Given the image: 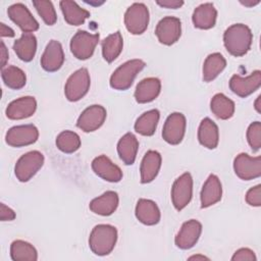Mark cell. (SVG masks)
Wrapping results in <instances>:
<instances>
[{
	"label": "cell",
	"instance_id": "6da1fadb",
	"mask_svg": "<svg viewBox=\"0 0 261 261\" xmlns=\"http://www.w3.org/2000/svg\"><path fill=\"white\" fill-rule=\"evenodd\" d=\"M253 34L244 23H234L228 27L223 34V44L229 54L236 57L244 56L251 48Z\"/></svg>",
	"mask_w": 261,
	"mask_h": 261
},
{
	"label": "cell",
	"instance_id": "7a4b0ae2",
	"mask_svg": "<svg viewBox=\"0 0 261 261\" xmlns=\"http://www.w3.org/2000/svg\"><path fill=\"white\" fill-rule=\"evenodd\" d=\"M117 241V229L110 224L96 225L89 237V247L98 256H106L112 252Z\"/></svg>",
	"mask_w": 261,
	"mask_h": 261
},
{
	"label": "cell",
	"instance_id": "3957f363",
	"mask_svg": "<svg viewBox=\"0 0 261 261\" xmlns=\"http://www.w3.org/2000/svg\"><path fill=\"white\" fill-rule=\"evenodd\" d=\"M141 59H132L117 67L110 76V87L118 91H125L132 85L137 74L145 67Z\"/></svg>",
	"mask_w": 261,
	"mask_h": 261
},
{
	"label": "cell",
	"instance_id": "277c9868",
	"mask_svg": "<svg viewBox=\"0 0 261 261\" xmlns=\"http://www.w3.org/2000/svg\"><path fill=\"white\" fill-rule=\"evenodd\" d=\"M44 155L40 151H30L23 154L15 163L14 173L16 178L25 182L29 181L43 166Z\"/></svg>",
	"mask_w": 261,
	"mask_h": 261
},
{
	"label": "cell",
	"instance_id": "5b68a950",
	"mask_svg": "<svg viewBox=\"0 0 261 261\" xmlns=\"http://www.w3.org/2000/svg\"><path fill=\"white\" fill-rule=\"evenodd\" d=\"M91 85L90 73L87 68L82 67L75 70L70 76L67 79L64 94L68 101L76 102L81 100L88 93Z\"/></svg>",
	"mask_w": 261,
	"mask_h": 261
},
{
	"label": "cell",
	"instance_id": "8992f818",
	"mask_svg": "<svg viewBox=\"0 0 261 261\" xmlns=\"http://www.w3.org/2000/svg\"><path fill=\"white\" fill-rule=\"evenodd\" d=\"M149 23V10L144 3H133L124 13V24L133 35L143 34Z\"/></svg>",
	"mask_w": 261,
	"mask_h": 261
},
{
	"label": "cell",
	"instance_id": "52a82bcc",
	"mask_svg": "<svg viewBox=\"0 0 261 261\" xmlns=\"http://www.w3.org/2000/svg\"><path fill=\"white\" fill-rule=\"evenodd\" d=\"M99 34H91L82 30L77 31L70 40L71 53L80 60L89 59L99 43Z\"/></svg>",
	"mask_w": 261,
	"mask_h": 261
},
{
	"label": "cell",
	"instance_id": "ba28073f",
	"mask_svg": "<svg viewBox=\"0 0 261 261\" xmlns=\"http://www.w3.org/2000/svg\"><path fill=\"white\" fill-rule=\"evenodd\" d=\"M193 196V178L191 173L185 172L179 175L171 188V201L174 208L182 210L191 202Z\"/></svg>",
	"mask_w": 261,
	"mask_h": 261
},
{
	"label": "cell",
	"instance_id": "9c48e42d",
	"mask_svg": "<svg viewBox=\"0 0 261 261\" xmlns=\"http://www.w3.org/2000/svg\"><path fill=\"white\" fill-rule=\"evenodd\" d=\"M187 127V120L182 113L173 112L166 118L163 128L162 138L170 145L179 144L185 136Z\"/></svg>",
	"mask_w": 261,
	"mask_h": 261
},
{
	"label": "cell",
	"instance_id": "30bf717a",
	"mask_svg": "<svg viewBox=\"0 0 261 261\" xmlns=\"http://www.w3.org/2000/svg\"><path fill=\"white\" fill-rule=\"evenodd\" d=\"M39 138V130L34 124L15 125L9 128L5 135L6 143L15 148L34 144Z\"/></svg>",
	"mask_w": 261,
	"mask_h": 261
},
{
	"label": "cell",
	"instance_id": "8fae6325",
	"mask_svg": "<svg viewBox=\"0 0 261 261\" xmlns=\"http://www.w3.org/2000/svg\"><path fill=\"white\" fill-rule=\"evenodd\" d=\"M236 174L243 180H251L261 175V157H251L246 153H240L233 160Z\"/></svg>",
	"mask_w": 261,
	"mask_h": 261
},
{
	"label": "cell",
	"instance_id": "7c38bea8",
	"mask_svg": "<svg viewBox=\"0 0 261 261\" xmlns=\"http://www.w3.org/2000/svg\"><path fill=\"white\" fill-rule=\"evenodd\" d=\"M155 35L158 41L166 46L177 42L181 35V22L174 16H165L159 20L155 29Z\"/></svg>",
	"mask_w": 261,
	"mask_h": 261
},
{
	"label": "cell",
	"instance_id": "4fadbf2b",
	"mask_svg": "<svg viewBox=\"0 0 261 261\" xmlns=\"http://www.w3.org/2000/svg\"><path fill=\"white\" fill-rule=\"evenodd\" d=\"M106 109L101 105H91L77 118L76 126L85 133L95 132L102 126L106 119Z\"/></svg>",
	"mask_w": 261,
	"mask_h": 261
},
{
	"label": "cell",
	"instance_id": "5bb4252c",
	"mask_svg": "<svg viewBox=\"0 0 261 261\" xmlns=\"http://www.w3.org/2000/svg\"><path fill=\"white\" fill-rule=\"evenodd\" d=\"M261 86V71L255 70L250 75L243 77L233 74L229 80V89L241 98H246L257 91Z\"/></svg>",
	"mask_w": 261,
	"mask_h": 261
},
{
	"label": "cell",
	"instance_id": "9a60e30c",
	"mask_svg": "<svg viewBox=\"0 0 261 261\" xmlns=\"http://www.w3.org/2000/svg\"><path fill=\"white\" fill-rule=\"evenodd\" d=\"M9 18L19 27L23 33H33L39 30V22L29 8L22 3H14L7 9Z\"/></svg>",
	"mask_w": 261,
	"mask_h": 261
},
{
	"label": "cell",
	"instance_id": "2e32d148",
	"mask_svg": "<svg viewBox=\"0 0 261 261\" xmlns=\"http://www.w3.org/2000/svg\"><path fill=\"white\" fill-rule=\"evenodd\" d=\"M202 232V224L196 219H190L182 223L180 229L175 237V245L181 250L193 248Z\"/></svg>",
	"mask_w": 261,
	"mask_h": 261
},
{
	"label": "cell",
	"instance_id": "e0dca14e",
	"mask_svg": "<svg viewBox=\"0 0 261 261\" xmlns=\"http://www.w3.org/2000/svg\"><path fill=\"white\" fill-rule=\"evenodd\" d=\"M64 62L63 48L57 40H51L41 57V66L48 72H54L61 68Z\"/></svg>",
	"mask_w": 261,
	"mask_h": 261
},
{
	"label": "cell",
	"instance_id": "ac0fdd59",
	"mask_svg": "<svg viewBox=\"0 0 261 261\" xmlns=\"http://www.w3.org/2000/svg\"><path fill=\"white\" fill-rule=\"evenodd\" d=\"M37 109V101L32 96H24L11 101L6 107V116L9 119L19 120L31 117Z\"/></svg>",
	"mask_w": 261,
	"mask_h": 261
},
{
	"label": "cell",
	"instance_id": "d6986e66",
	"mask_svg": "<svg viewBox=\"0 0 261 261\" xmlns=\"http://www.w3.org/2000/svg\"><path fill=\"white\" fill-rule=\"evenodd\" d=\"M93 171L101 178L109 182H118L122 178L121 169L106 155H100L92 161Z\"/></svg>",
	"mask_w": 261,
	"mask_h": 261
},
{
	"label": "cell",
	"instance_id": "ffe728a7",
	"mask_svg": "<svg viewBox=\"0 0 261 261\" xmlns=\"http://www.w3.org/2000/svg\"><path fill=\"white\" fill-rule=\"evenodd\" d=\"M118 203L119 198L117 193L114 191H107L101 196L93 199L89 204V208L95 214L109 216L117 209Z\"/></svg>",
	"mask_w": 261,
	"mask_h": 261
},
{
	"label": "cell",
	"instance_id": "44dd1931",
	"mask_svg": "<svg viewBox=\"0 0 261 261\" xmlns=\"http://www.w3.org/2000/svg\"><path fill=\"white\" fill-rule=\"evenodd\" d=\"M222 197V187L221 182L217 175L210 174L206 181L204 182L201 194V207L207 208L210 207L221 200Z\"/></svg>",
	"mask_w": 261,
	"mask_h": 261
},
{
	"label": "cell",
	"instance_id": "7402d4cb",
	"mask_svg": "<svg viewBox=\"0 0 261 261\" xmlns=\"http://www.w3.org/2000/svg\"><path fill=\"white\" fill-rule=\"evenodd\" d=\"M161 91V82L157 77H146L136 87L135 99L138 103L144 104L155 100Z\"/></svg>",
	"mask_w": 261,
	"mask_h": 261
},
{
	"label": "cell",
	"instance_id": "603a6c76",
	"mask_svg": "<svg viewBox=\"0 0 261 261\" xmlns=\"http://www.w3.org/2000/svg\"><path fill=\"white\" fill-rule=\"evenodd\" d=\"M161 167V155L159 152L154 150H149L143 157L140 173L141 182L149 184L157 176Z\"/></svg>",
	"mask_w": 261,
	"mask_h": 261
},
{
	"label": "cell",
	"instance_id": "cb8c5ba5",
	"mask_svg": "<svg viewBox=\"0 0 261 261\" xmlns=\"http://www.w3.org/2000/svg\"><path fill=\"white\" fill-rule=\"evenodd\" d=\"M135 213L137 219L145 225H155L161 217L157 204L148 199H140L137 202Z\"/></svg>",
	"mask_w": 261,
	"mask_h": 261
},
{
	"label": "cell",
	"instance_id": "d4e9b609",
	"mask_svg": "<svg viewBox=\"0 0 261 261\" xmlns=\"http://www.w3.org/2000/svg\"><path fill=\"white\" fill-rule=\"evenodd\" d=\"M217 18L216 8L212 3H203L195 8L192 20L197 29L201 30H209L215 25Z\"/></svg>",
	"mask_w": 261,
	"mask_h": 261
},
{
	"label": "cell",
	"instance_id": "484cf974",
	"mask_svg": "<svg viewBox=\"0 0 261 261\" xmlns=\"http://www.w3.org/2000/svg\"><path fill=\"white\" fill-rule=\"evenodd\" d=\"M198 140L200 144L208 149H215L219 142V130L217 124L209 117L200 122L198 128Z\"/></svg>",
	"mask_w": 261,
	"mask_h": 261
},
{
	"label": "cell",
	"instance_id": "4316f807",
	"mask_svg": "<svg viewBox=\"0 0 261 261\" xmlns=\"http://www.w3.org/2000/svg\"><path fill=\"white\" fill-rule=\"evenodd\" d=\"M139 149V142L135 135L126 133L123 135L117 143V153L120 160L126 164H134Z\"/></svg>",
	"mask_w": 261,
	"mask_h": 261
},
{
	"label": "cell",
	"instance_id": "83f0119b",
	"mask_svg": "<svg viewBox=\"0 0 261 261\" xmlns=\"http://www.w3.org/2000/svg\"><path fill=\"white\" fill-rule=\"evenodd\" d=\"M13 50L17 57L24 61L30 62L36 55L37 39L32 33H23L19 39L13 44Z\"/></svg>",
	"mask_w": 261,
	"mask_h": 261
},
{
	"label": "cell",
	"instance_id": "f1b7e54d",
	"mask_svg": "<svg viewBox=\"0 0 261 261\" xmlns=\"http://www.w3.org/2000/svg\"><path fill=\"white\" fill-rule=\"evenodd\" d=\"M64 20L70 25H81L90 16V12L82 8L76 2L63 0L59 3Z\"/></svg>",
	"mask_w": 261,
	"mask_h": 261
},
{
	"label": "cell",
	"instance_id": "f546056e",
	"mask_svg": "<svg viewBox=\"0 0 261 261\" xmlns=\"http://www.w3.org/2000/svg\"><path fill=\"white\" fill-rule=\"evenodd\" d=\"M234 102L222 93L214 95L210 101V109L219 119L225 120L230 118L234 113Z\"/></svg>",
	"mask_w": 261,
	"mask_h": 261
},
{
	"label": "cell",
	"instance_id": "4dcf8cb0",
	"mask_svg": "<svg viewBox=\"0 0 261 261\" xmlns=\"http://www.w3.org/2000/svg\"><path fill=\"white\" fill-rule=\"evenodd\" d=\"M123 39L119 31L110 34L102 41V55L107 62L114 61L122 51Z\"/></svg>",
	"mask_w": 261,
	"mask_h": 261
},
{
	"label": "cell",
	"instance_id": "1f68e13d",
	"mask_svg": "<svg viewBox=\"0 0 261 261\" xmlns=\"http://www.w3.org/2000/svg\"><path fill=\"white\" fill-rule=\"evenodd\" d=\"M226 60L218 52L209 54L203 64V80L204 82H211L216 79L220 72L225 68Z\"/></svg>",
	"mask_w": 261,
	"mask_h": 261
},
{
	"label": "cell",
	"instance_id": "d6a6232c",
	"mask_svg": "<svg viewBox=\"0 0 261 261\" xmlns=\"http://www.w3.org/2000/svg\"><path fill=\"white\" fill-rule=\"evenodd\" d=\"M160 118V113L157 109H151L144 112L135 122V130L142 136H152L154 135L158 121Z\"/></svg>",
	"mask_w": 261,
	"mask_h": 261
},
{
	"label": "cell",
	"instance_id": "836d02e7",
	"mask_svg": "<svg viewBox=\"0 0 261 261\" xmlns=\"http://www.w3.org/2000/svg\"><path fill=\"white\" fill-rule=\"evenodd\" d=\"M10 257L13 261H36L38 253L32 244L16 240L10 245Z\"/></svg>",
	"mask_w": 261,
	"mask_h": 261
},
{
	"label": "cell",
	"instance_id": "e575fe53",
	"mask_svg": "<svg viewBox=\"0 0 261 261\" xmlns=\"http://www.w3.org/2000/svg\"><path fill=\"white\" fill-rule=\"evenodd\" d=\"M1 76L5 86L12 90H19L23 88L27 83L24 71L14 65H8L2 68Z\"/></svg>",
	"mask_w": 261,
	"mask_h": 261
},
{
	"label": "cell",
	"instance_id": "d590c367",
	"mask_svg": "<svg viewBox=\"0 0 261 261\" xmlns=\"http://www.w3.org/2000/svg\"><path fill=\"white\" fill-rule=\"evenodd\" d=\"M56 147L63 153L71 154L81 147V138L72 130H63L56 138Z\"/></svg>",
	"mask_w": 261,
	"mask_h": 261
},
{
	"label": "cell",
	"instance_id": "8d00e7d4",
	"mask_svg": "<svg viewBox=\"0 0 261 261\" xmlns=\"http://www.w3.org/2000/svg\"><path fill=\"white\" fill-rule=\"evenodd\" d=\"M33 5L35 6L37 12L42 17L44 22L48 25H53L57 20V15L55 8L51 1H33Z\"/></svg>",
	"mask_w": 261,
	"mask_h": 261
},
{
	"label": "cell",
	"instance_id": "74e56055",
	"mask_svg": "<svg viewBox=\"0 0 261 261\" xmlns=\"http://www.w3.org/2000/svg\"><path fill=\"white\" fill-rule=\"evenodd\" d=\"M247 141L253 151L261 148V123L260 121L252 122L247 129Z\"/></svg>",
	"mask_w": 261,
	"mask_h": 261
},
{
	"label": "cell",
	"instance_id": "f35d334b",
	"mask_svg": "<svg viewBox=\"0 0 261 261\" xmlns=\"http://www.w3.org/2000/svg\"><path fill=\"white\" fill-rule=\"evenodd\" d=\"M246 202L254 207L261 206V186L257 185L250 190H248L246 194Z\"/></svg>",
	"mask_w": 261,
	"mask_h": 261
},
{
	"label": "cell",
	"instance_id": "ab89813d",
	"mask_svg": "<svg viewBox=\"0 0 261 261\" xmlns=\"http://www.w3.org/2000/svg\"><path fill=\"white\" fill-rule=\"evenodd\" d=\"M232 261H256V255L254 251L249 248H241L234 252L231 257Z\"/></svg>",
	"mask_w": 261,
	"mask_h": 261
},
{
	"label": "cell",
	"instance_id": "60d3db41",
	"mask_svg": "<svg viewBox=\"0 0 261 261\" xmlns=\"http://www.w3.org/2000/svg\"><path fill=\"white\" fill-rule=\"evenodd\" d=\"M15 212L6 206L4 203L0 204V219L1 221H11L15 218Z\"/></svg>",
	"mask_w": 261,
	"mask_h": 261
},
{
	"label": "cell",
	"instance_id": "b9f144b4",
	"mask_svg": "<svg viewBox=\"0 0 261 261\" xmlns=\"http://www.w3.org/2000/svg\"><path fill=\"white\" fill-rule=\"evenodd\" d=\"M156 3L164 8H171L177 9L184 5V1L180 0H163V1H156Z\"/></svg>",
	"mask_w": 261,
	"mask_h": 261
},
{
	"label": "cell",
	"instance_id": "7bdbcfd3",
	"mask_svg": "<svg viewBox=\"0 0 261 261\" xmlns=\"http://www.w3.org/2000/svg\"><path fill=\"white\" fill-rule=\"evenodd\" d=\"M0 35H1V37L12 38V37H14L15 33H14V31L11 28H9L5 23L1 22L0 23Z\"/></svg>",
	"mask_w": 261,
	"mask_h": 261
},
{
	"label": "cell",
	"instance_id": "ee69618b",
	"mask_svg": "<svg viewBox=\"0 0 261 261\" xmlns=\"http://www.w3.org/2000/svg\"><path fill=\"white\" fill-rule=\"evenodd\" d=\"M8 60V51L3 41H1V68H4Z\"/></svg>",
	"mask_w": 261,
	"mask_h": 261
},
{
	"label": "cell",
	"instance_id": "f6af8a7d",
	"mask_svg": "<svg viewBox=\"0 0 261 261\" xmlns=\"http://www.w3.org/2000/svg\"><path fill=\"white\" fill-rule=\"evenodd\" d=\"M243 5L247 6V7H252V6H255L257 4L260 3V0H245V1H240Z\"/></svg>",
	"mask_w": 261,
	"mask_h": 261
},
{
	"label": "cell",
	"instance_id": "bcb514c9",
	"mask_svg": "<svg viewBox=\"0 0 261 261\" xmlns=\"http://www.w3.org/2000/svg\"><path fill=\"white\" fill-rule=\"evenodd\" d=\"M254 107L258 113H261V96L257 97V99L254 103Z\"/></svg>",
	"mask_w": 261,
	"mask_h": 261
},
{
	"label": "cell",
	"instance_id": "7dc6e473",
	"mask_svg": "<svg viewBox=\"0 0 261 261\" xmlns=\"http://www.w3.org/2000/svg\"><path fill=\"white\" fill-rule=\"evenodd\" d=\"M189 260H209V259L203 255H194L189 257Z\"/></svg>",
	"mask_w": 261,
	"mask_h": 261
}]
</instances>
